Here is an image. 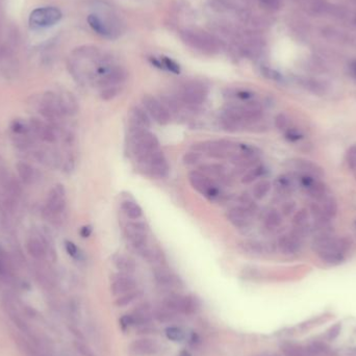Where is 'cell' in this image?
I'll return each mask as SVG.
<instances>
[{
  "mask_svg": "<svg viewBox=\"0 0 356 356\" xmlns=\"http://www.w3.org/2000/svg\"><path fill=\"white\" fill-rule=\"evenodd\" d=\"M143 166V169L147 174L156 177V178H165L169 174V164L168 160L163 151L154 150L141 159L138 160Z\"/></svg>",
  "mask_w": 356,
  "mask_h": 356,
  "instance_id": "cell-4",
  "label": "cell"
},
{
  "mask_svg": "<svg viewBox=\"0 0 356 356\" xmlns=\"http://www.w3.org/2000/svg\"><path fill=\"white\" fill-rule=\"evenodd\" d=\"M65 208H66V190L61 183H57L49 193L44 214L52 221L55 220Z\"/></svg>",
  "mask_w": 356,
  "mask_h": 356,
  "instance_id": "cell-9",
  "label": "cell"
},
{
  "mask_svg": "<svg viewBox=\"0 0 356 356\" xmlns=\"http://www.w3.org/2000/svg\"><path fill=\"white\" fill-rule=\"evenodd\" d=\"M142 293L140 290H133V292L126 293L124 295L119 296V298L115 301V305L118 307H125L128 306L129 304H132L133 302H135L137 299L141 298Z\"/></svg>",
  "mask_w": 356,
  "mask_h": 356,
  "instance_id": "cell-39",
  "label": "cell"
},
{
  "mask_svg": "<svg viewBox=\"0 0 356 356\" xmlns=\"http://www.w3.org/2000/svg\"><path fill=\"white\" fill-rule=\"evenodd\" d=\"M92 233H93V227H92L91 225H85V226H82V227H81L80 231H79V235H80V237L83 238V239L90 238L91 235H92Z\"/></svg>",
  "mask_w": 356,
  "mask_h": 356,
  "instance_id": "cell-55",
  "label": "cell"
},
{
  "mask_svg": "<svg viewBox=\"0 0 356 356\" xmlns=\"http://www.w3.org/2000/svg\"><path fill=\"white\" fill-rule=\"evenodd\" d=\"M129 119H131L132 129L146 128L151 126V120L148 114L140 107H133L129 111Z\"/></svg>",
  "mask_w": 356,
  "mask_h": 356,
  "instance_id": "cell-25",
  "label": "cell"
},
{
  "mask_svg": "<svg viewBox=\"0 0 356 356\" xmlns=\"http://www.w3.org/2000/svg\"><path fill=\"white\" fill-rule=\"evenodd\" d=\"M280 348L284 356H309L306 347H302L295 343H283Z\"/></svg>",
  "mask_w": 356,
  "mask_h": 356,
  "instance_id": "cell-31",
  "label": "cell"
},
{
  "mask_svg": "<svg viewBox=\"0 0 356 356\" xmlns=\"http://www.w3.org/2000/svg\"><path fill=\"white\" fill-rule=\"evenodd\" d=\"M300 238L295 234L283 235L278 240V248L281 253L285 255H292L300 250Z\"/></svg>",
  "mask_w": 356,
  "mask_h": 356,
  "instance_id": "cell-23",
  "label": "cell"
},
{
  "mask_svg": "<svg viewBox=\"0 0 356 356\" xmlns=\"http://www.w3.org/2000/svg\"><path fill=\"white\" fill-rule=\"evenodd\" d=\"M353 241L350 236L336 237L327 234L317 236L312 248L322 262L330 266L341 265L345 261L346 253L352 248Z\"/></svg>",
  "mask_w": 356,
  "mask_h": 356,
  "instance_id": "cell-1",
  "label": "cell"
},
{
  "mask_svg": "<svg viewBox=\"0 0 356 356\" xmlns=\"http://www.w3.org/2000/svg\"><path fill=\"white\" fill-rule=\"evenodd\" d=\"M275 186L281 195H286V194L292 193L294 190V181L292 177L288 175H280L275 180Z\"/></svg>",
  "mask_w": 356,
  "mask_h": 356,
  "instance_id": "cell-32",
  "label": "cell"
},
{
  "mask_svg": "<svg viewBox=\"0 0 356 356\" xmlns=\"http://www.w3.org/2000/svg\"><path fill=\"white\" fill-rule=\"evenodd\" d=\"M201 158H202V154L200 152L190 151V152L184 153V155L182 156V161H183V164L186 166H193V165H196L197 163H199Z\"/></svg>",
  "mask_w": 356,
  "mask_h": 356,
  "instance_id": "cell-47",
  "label": "cell"
},
{
  "mask_svg": "<svg viewBox=\"0 0 356 356\" xmlns=\"http://www.w3.org/2000/svg\"><path fill=\"white\" fill-rule=\"evenodd\" d=\"M220 125L222 126V128L224 129V131L229 132V133H234V132L238 131L241 124L236 122L234 119H232L227 115H225V114L222 113L221 116H220Z\"/></svg>",
  "mask_w": 356,
  "mask_h": 356,
  "instance_id": "cell-44",
  "label": "cell"
},
{
  "mask_svg": "<svg viewBox=\"0 0 356 356\" xmlns=\"http://www.w3.org/2000/svg\"><path fill=\"white\" fill-rule=\"evenodd\" d=\"M35 158L39 161V163L51 167V168H57L61 164V157L59 153L51 148H44V149H38L34 152Z\"/></svg>",
  "mask_w": 356,
  "mask_h": 356,
  "instance_id": "cell-22",
  "label": "cell"
},
{
  "mask_svg": "<svg viewBox=\"0 0 356 356\" xmlns=\"http://www.w3.org/2000/svg\"><path fill=\"white\" fill-rule=\"evenodd\" d=\"M166 337L172 341V342H181L184 340L185 338V334L183 332V330L179 327H176V326H171V327H168L166 329Z\"/></svg>",
  "mask_w": 356,
  "mask_h": 356,
  "instance_id": "cell-45",
  "label": "cell"
},
{
  "mask_svg": "<svg viewBox=\"0 0 356 356\" xmlns=\"http://www.w3.org/2000/svg\"><path fill=\"white\" fill-rule=\"evenodd\" d=\"M13 178L14 176L10 173L9 168L6 164V160L0 155V185H2L5 192L9 189Z\"/></svg>",
  "mask_w": 356,
  "mask_h": 356,
  "instance_id": "cell-36",
  "label": "cell"
},
{
  "mask_svg": "<svg viewBox=\"0 0 356 356\" xmlns=\"http://www.w3.org/2000/svg\"><path fill=\"white\" fill-rule=\"evenodd\" d=\"M16 167L18 175L23 183L32 184L40 179V172L25 161H19Z\"/></svg>",
  "mask_w": 356,
  "mask_h": 356,
  "instance_id": "cell-26",
  "label": "cell"
},
{
  "mask_svg": "<svg viewBox=\"0 0 356 356\" xmlns=\"http://www.w3.org/2000/svg\"><path fill=\"white\" fill-rule=\"evenodd\" d=\"M62 14L55 7H44L32 11L29 16V24L32 28H47L55 25L61 19Z\"/></svg>",
  "mask_w": 356,
  "mask_h": 356,
  "instance_id": "cell-7",
  "label": "cell"
},
{
  "mask_svg": "<svg viewBox=\"0 0 356 356\" xmlns=\"http://www.w3.org/2000/svg\"><path fill=\"white\" fill-rule=\"evenodd\" d=\"M189 181L191 185L199 192L201 195L214 200L220 197V189L208 176L200 171H192L189 173Z\"/></svg>",
  "mask_w": 356,
  "mask_h": 356,
  "instance_id": "cell-10",
  "label": "cell"
},
{
  "mask_svg": "<svg viewBox=\"0 0 356 356\" xmlns=\"http://www.w3.org/2000/svg\"><path fill=\"white\" fill-rule=\"evenodd\" d=\"M132 151L136 158L139 160L148 153L157 150L159 142L154 134L146 128L132 129L131 134Z\"/></svg>",
  "mask_w": 356,
  "mask_h": 356,
  "instance_id": "cell-3",
  "label": "cell"
},
{
  "mask_svg": "<svg viewBox=\"0 0 356 356\" xmlns=\"http://www.w3.org/2000/svg\"><path fill=\"white\" fill-rule=\"evenodd\" d=\"M179 356H192V355H191V353H190L189 351H186V350H182V351H180Z\"/></svg>",
  "mask_w": 356,
  "mask_h": 356,
  "instance_id": "cell-57",
  "label": "cell"
},
{
  "mask_svg": "<svg viewBox=\"0 0 356 356\" xmlns=\"http://www.w3.org/2000/svg\"><path fill=\"white\" fill-rule=\"evenodd\" d=\"M322 201V210L323 212H324L325 216L331 220V219H334L338 215V211H339V206H338V202L336 200L334 197H331V196H326L324 199L321 200Z\"/></svg>",
  "mask_w": 356,
  "mask_h": 356,
  "instance_id": "cell-33",
  "label": "cell"
},
{
  "mask_svg": "<svg viewBox=\"0 0 356 356\" xmlns=\"http://www.w3.org/2000/svg\"><path fill=\"white\" fill-rule=\"evenodd\" d=\"M29 125L31 133L36 136L37 139L50 144H53L57 141V126L51 123H46L38 118H31L29 120Z\"/></svg>",
  "mask_w": 356,
  "mask_h": 356,
  "instance_id": "cell-13",
  "label": "cell"
},
{
  "mask_svg": "<svg viewBox=\"0 0 356 356\" xmlns=\"http://www.w3.org/2000/svg\"><path fill=\"white\" fill-rule=\"evenodd\" d=\"M284 137L288 142L296 143L304 138L303 133L298 128L295 127H288L286 131L284 132Z\"/></svg>",
  "mask_w": 356,
  "mask_h": 356,
  "instance_id": "cell-46",
  "label": "cell"
},
{
  "mask_svg": "<svg viewBox=\"0 0 356 356\" xmlns=\"http://www.w3.org/2000/svg\"><path fill=\"white\" fill-rule=\"evenodd\" d=\"M10 128L13 135H27L31 133L29 121H25L23 119L13 120L11 122Z\"/></svg>",
  "mask_w": 356,
  "mask_h": 356,
  "instance_id": "cell-37",
  "label": "cell"
},
{
  "mask_svg": "<svg viewBox=\"0 0 356 356\" xmlns=\"http://www.w3.org/2000/svg\"><path fill=\"white\" fill-rule=\"evenodd\" d=\"M90 27L97 35L108 39H116L121 36L123 25L112 12H99L88 17Z\"/></svg>",
  "mask_w": 356,
  "mask_h": 356,
  "instance_id": "cell-2",
  "label": "cell"
},
{
  "mask_svg": "<svg viewBox=\"0 0 356 356\" xmlns=\"http://www.w3.org/2000/svg\"><path fill=\"white\" fill-rule=\"evenodd\" d=\"M121 208L125 216L131 219V220H139L143 216V211L139 204H137L134 201L131 200H125L121 204Z\"/></svg>",
  "mask_w": 356,
  "mask_h": 356,
  "instance_id": "cell-29",
  "label": "cell"
},
{
  "mask_svg": "<svg viewBox=\"0 0 356 356\" xmlns=\"http://www.w3.org/2000/svg\"><path fill=\"white\" fill-rule=\"evenodd\" d=\"M154 279L156 283L163 287L167 288H182V280L174 274L172 271L167 269L164 265L157 266L154 269Z\"/></svg>",
  "mask_w": 356,
  "mask_h": 356,
  "instance_id": "cell-17",
  "label": "cell"
},
{
  "mask_svg": "<svg viewBox=\"0 0 356 356\" xmlns=\"http://www.w3.org/2000/svg\"><path fill=\"white\" fill-rule=\"evenodd\" d=\"M267 173V168L263 165L256 166L253 169H251L250 171H248L242 178V182L245 184H249L251 182H253L256 178L262 177Z\"/></svg>",
  "mask_w": 356,
  "mask_h": 356,
  "instance_id": "cell-41",
  "label": "cell"
},
{
  "mask_svg": "<svg viewBox=\"0 0 356 356\" xmlns=\"http://www.w3.org/2000/svg\"><path fill=\"white\" fill-rule=\"evenodd\" d=\"M301 187L315 200L321 201L327 196V186L319 178L307 174H301L299 178Z\"/></svg>",
  "mask_w": 356,
  "mask_h": 356,
  "instance_id": "cell-14",
  "label": "cell"
},
{
  "mask_svg": "<svg viewBox=\"0 0 356 356\" xmlns=\"http://www.w3.org/2000/svg\"><path fill=\"white\" fill-rule=\"evenodd\" d=\"M271 182L269 180H262L260 181L258 183L255 184L254 189H253V196L254 198L258 199V200H261V199H264L271 190Z\"/></svg>",
  "mask_w": 356,
  "mask_h": 356,
  "instance_id": "cell-42",
  "label": "cell"
},
{
  "mask_svg": "<svg viewBox=\"0 0 356 356\" xmlns=\"http://www.w3.org/2000/svg\"><path fill=\"white\" fill-rule=\"evenodd\" d=\"M341 329H342V325H341V323H337L336 325H333L327 332V340L328 341H333L336 340L340 332H341Z\"/></svg>",
  "mask_w": 356,
  "mask_h": 356,
  "instance_id": "cell-52",
  "label": "cell"
},
{
  "mask_svg": "<svg viewBox=\"0 0 356 356\" xmlns=\"http://www.w3.org/2000/svg\"><path fill=\"white\" fill-rule=\"evenodd\" d=\"M149 227L144 222L133 221L128 222L124 226V236L126 240L133 246L136 252H140L146 246H148Z\"/></svg>",
  "mask_w": 356,
  "mask_h": 356,
  "instance_id": "cell-6",
  "label": "cell"
},
{
  "mask_svg": "<svg viewBox=\"0 0 356 356\" xmlns=\"http://www.w3.org/2000/svg\"><path fill=\"white\" fill-rule=\"evenodd\" d=\"M199 170L201 173H203L206 176L212 177H218L223 178L225 176V167L220 164H208V165H202L199 167Z\"/></svg>",
  "mask_w": 356,
  "mask_h": 356,
  "instance_id": "cell-35",
  "label": "cell"
},
{
  "mask_svg": "<svg viewBox=\"0 0 356 356\" xmlns=\"http://www.w3.org/2000/svg\"><path fill=\"white\" fill-rule=\"evenodd\" d=\"M64 245H65V249H66L67 253L71 257H73V258H75V260H78V261L81 260L82 253H81L80 249L73 242H71L69 240H66V241L64 242Z\"/></svg>",
  "mask_w": 356,
  "mask_h": 356,
  "instance_id": "cell-48",
  "label": "cell"
},
{
  "mask_svg": "<svg viewBox=\"0 0 356 356\" xmlns=\"http://www.w3.org/2000/svg\"><path fill=\"white\" fill-rule=\"evenodd\" d=\"M250 216L249 212L241 206L233 207L226 213L227 220L238 229H246L249 227Z\"/></svg>",
  "mask_w": 356,
  "mask_h": 356,
  "instance_id": "cell-20",
  "label": "cell"
},
{
  "mask_svg": "<svg viewBox=\"0 0 356 356\" xmlns=\"http://www.w3.org/2000/svg\"><path fill=\"white\" fill-rule=\"evenodd\" d=\"M296 202L294 201H286L281 206V214L284 216H290L296 211Z\"/></svg>",
  "mask_w": 356,
  "mask_h": 356,
  "instance_id": "cell-51",
  "label": "cell"
},
{
  "mask_svg": "<svg viewBox=\"0 0 356 356\" xmlns=\"http://www.w3.org/2000/svg\"><path fill=\"white\" fill-rule=\"evenodd\" d=\"M39 103V113L51 124L58 127L59 121L65 117L59 109L58 95L52 91H47L42 95Z\"/></svg>",
  "mask_w": 356,
  "mask_h": 356,
  "instance_id": "cell-8",
  "label": "cell"
},
{
  "mask_svg": "<svg viewBox=\"0 0 356 356\" xmlns=\"http://www.w3.org/2000/svg\"><path fill=\"white\" fill-rule=\"evenodd\" d=\"M282 223V216L276 210L270 211L265 218V226L269 231H274L278 228Z\"/></svg>",
  "mask_w": 356,
  "mask_h": 356,
  "instance_id": "cell-38",
  "label": "cell"
},
{
  "mask_svg": "<svg viewBox=\"0 0 356 356\" xmlns=\"http://www.w3.org/2000/svg\"><path fill=\"white\" fill-rule=\"evenodd\" d=\"M164 306L168 309L183 315H192L193 311V301L191 295L182 296L180 294H170L165 297Z\"/></svg>",
  "mask_w": 356,
  "mask_h": 356,
  "instance_id": "cell-15",
  "label": "cell"
},
{
  "mask_svg": "<svg viewBox=\"0 0 356 356\" xmlns=\"http://www.w3.org/2000/svg\"><path fill=\"white\" fill-rule=\"evenodd\" d=\"M58 95V104L64 116H74L79 111L76 97L69 91H62Z\"/></svg>",
  "mask_w": 356,
  "mask_h": 356,
  "instance_id": "cell-19",
  "label": "cell"
},
{
  "mask_svg": "<svg viewBox=\"0 0 356 356\" xmlns=\"http://www.w3.org/2000/svg\"><path fill=\"white\" fill-rule=\"evenodd\" d=\"M142 102L150 116L160 125H167L171 120V115L168 109L163 102L157 100L151 95H145L142 98Z\"/></svg>",
  "mask_w": 356,
  "mask_h": 356,
  "instance_id": "cell-11",
  "label": "cell"
},
{
  "mask_svg": "<svg viewBox=\"0 0 356 356\" xmlns=\"http://www.w3.org/2000/svg\"><path fill=\"white\" fill-rule=\"evenodd\" d=\"M238 147H239L238 144L227 140L199 142L192 146L194 151H197L200 153L205 152L210 156L217 159H223L228 156L232 157L235 154L234 150L237 149Z\"/></svg>",
  "mask_w": 356,
  "mask_h": 356,
  "instance_id": "cell-5",
  "label": "cell"
},
{
  "mask_svg": "<svg viewBox=\"0 0 356 356\" xmlns=\"http://www.w3.org/2000/svg\"><path fill=\"white\" fill-rule=\"evenodd\" d=\"M119 93V87H110L102 89L100 92V98L104 101H110L114 99Z\"/></svg>",
  "mask_w": 356,
  "mask_h": 356,
  "instance_id": "cell-50",
  "label": "cell"
},
{
  "mask_svg": "<svg viewBox=\"0 0 356 356\" xmlns=\"http://www.w3.org/2000/svg\"><path fill=\"white\" fill-rule=\"evenodd\" d=\"M26 249L28 253L38 261L44 260V258L47 256L46 249H45L43 240L40 236V233L37 234L36 236H30L27 239Z\"/></svg>",
  "mask_w": 356,
  "mask_h": 356,
  "instance_id": "cell-24",
  "label": "cell"
},
{
  "mask_svg": "<svg viewBox=\"0 0 356 356\" xmlns=\"http://www.w3.org/2000/svg\"><path fill=\"white\" fill-rule=\"evenodd\" d=\"M137 282L131 274L118 273L112 279L111 292L114 296H121L136 289Z\"/></svg>",
  "mask_w": 356,
  "mask_h": 356,
  "instance_id": "cell-16",
  "label": "cell"
},
{
  "mask_svg": "<svg viewBox=\"0 0 356 356\" xmlns=\"http://www.w3.org/2000/svg\"><path fill=\"white\" fill-rule=\"evenodd\" d=\"M302 86L306 90L311 92L312 94L319 95V96L324 95L327 92V90H328V87H327V85L324 81L318 80V79H315V78L304 79L303 82H302Z\"/></svg>",
  "mask_w": 356,
  "mask_h": 356,
  "instance_id": "cell-30",
  "label": "cell"
},
{
  "mask_svg": "<svg viewBox=\"0 0 356 356\" xmlns=\"http://www.w3.org/2000/svg\"><path fill=\"white\" fill-rule=\"evenodd\" d=\"M207 97V89L199 82L185 85L180 93V99L189 106H199L203 103Z\"/></svg>",
  "mask_w": 356,
  "mask_h": 356,
  "instance_id": "cell-12",
  "label": "cell"
},
{
  "mask_svg": "<svg viewBox=\"0 0 356 356\" xmlns=\"http://www.w3.org/2000/svg\"><path fill=\"white\" fill-rule=\"evenodd\" d=\"M113 265L115 268L121 272L126 274H133L137 269V264L134 258L124 254H115L112 258Z\"/></svg>",
  "mask_w": 356,
  "mask_h": 356,
  "instance_id": "cell-27",
  "label": "cell"
},
{
  "mask_svg": "<svg viewBox=\"0 0 356 356\" xmlns=\"http://www.w3.org/2000/svg\"><path fill=\"white\" fill-rule=\"evenodd\" d=\"M350 70H351V73L353 74L354 77H356V59L353 60L350 65Z\"/></svg>",
  "mask_w": 356,
  "mask_h": 356,
  "instance_id": "cell-56",
  "label": "cell"
},
{
  "mask_svg": "<svg viewBox=\"0 0 356 356\" xmlns=\"http://www.w3.org/2000/svg\"><path fill=\"white\" fill-rule=\"evenodd\" d=\"M74 166H75V159H74V156L73 155H69L66 159V161L64 163V166H62V169H64V172H66V173H70L73 171L74 169Z\"/></svg>",
  "mask_w": 356,
  "mask_h": 356,
  "instance_id": "cell-53",
  "label": "cell"
},
{
  "mask_svg": "<svg viewBox=\"0 0 356 356\" xmlns=\"http://www.w3.org/2000/svg\"><path fill=\"white\" fill-rule=\"evenodd\" d=\"M274 125L278 129V131L285 132L286 129L289 127V119L285 114L280 113V114L276 115V117L274 119Z\"/></svg>",
  "mask_w": 356,
  "mask_h": 356,
  "instance_id": "cell-49",
  "label": "cell"
},
{
  "mask_svg": "<svg viewBox=\"0 0 356 356\" xmlns=\"http://www.w3.org/2000/svg\"><path fill=\"white\" fill-rule=\"evenodd\" d=\"M159 350L157 342L149 338L135 340L128 347V351L134 356H152Z\"/></svg>",
  "mask_w": 356,
  "mask_h": 356,
  "instance_id": "cell-18",
  "label": "cell"
},
{
  "mask_svg": "<svg viewBox=\"0 0 356 356\" xmlns=\"http://www.w3.org/2000/svg\"><path fill=\"white\" fill-rule=\"evenodd\" d=\"M292 164L302 174H307L316 178H321L325 175L324 169L311 160L304 158H296L292 161Z\"/></svg>",
  "mask_w": 356,
  "mask_h": 356,
  "instance_id": "cell-21",
  "label": "cell"
},
{
  "mask_svg": "<svg viewBox=\"0 0 356 356\" xmlns=\"http://www.w3.org/2000/svg\"><path fill=\"white\" fill-rule=\"evenodd\" d=\"M310 214L312 216V218L315 219L316 223L319 225V226H322V227H324V226L328 223L329 219L325 216L324 212H323L321 205L319 203H316L313 202L311 205H310Z\"/></svg>",
  "mask_w": 356,
  "mask_h": 356,
  "instance_id": "cell-40",
  "label": "cell"
},
{
  "mask_svg": "<svg viewBox=\"0 0 356 356\" xmlns=\"http://www.w3.org/2000/svg\"><path fill=\"white\" fill-rule=\"evenodd\" d=\"M241 246L250 254H263L265 252V246L257 241H245Z\"/></svg>",
  "mask_w": 356,
  "mask_h": 356,
  "instance_id": "cell-43",
  "label": "cell"
},
{
  "mask_svg": "<svg viewBox=\"0 0 356 356\" xmlns=\"http://www.w3.org/2000/svg\"><path fill=\"white\" fill-rule=\"evenodd\" d=\"M235 95H236L237 98L242 99V100H250V99L253 98V96H254L253 93H251L249 91H244V90L236 92Z\"/></svg>",
  "mask_w": 356,
  "mask_h": 356,
  "instance_id": "cell-54",
  "label": "cell"
},
{
  "mask_svg": "<svg viewBox=\"0 0 356 356\" xmlns=\"http://www.w3.org/2000/svg\"><path fill=\"white\" fill-rule=\"evenodd\" d=\"M153 318L159 323H165V324H168V323H172L176 320L177 313L163 306V307L156 308L153 311Z\"/></svg>",
  "mask_w": 356,
  "mask_h": 356,
  "instance_id": "cell-34",
  "label": "cell"
},
{
  "mask_svg": "<svg viewBox=\"0 0 356 356\" xmlns=\"http://www.w3.org/2000/svg\"><path fill=\"white\" fill-rule=\"evenodd\" d=\"M308 222H309L308 211L306 208H301L297 211L293 217V225L297 231L295 235H297L300 238V236L307 231L306 227L308 226Z\"/></svg>",
  "mask_w": 356,
  "mask_h": 356,
  "instance_id": "cell-28",
  "label": "cell"
}]
</instances>
